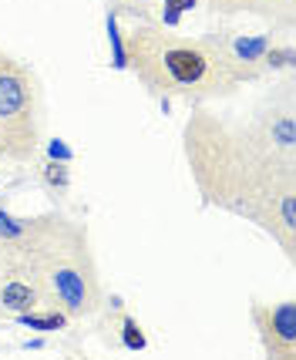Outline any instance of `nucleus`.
I'll return each instance as SVG.
<instances>
[{"label":"nucleus","instance_id":"1","mask_svg":"<svg viewBox=\"0 0 296 360\" xmlns=\"http://www.w3.org/2000/svg\"><path fill=\"white\" fill-rule=\"evenodd\" d=\"M182 155L205 205L263 229L286 259L296 256V108L286 71L246 115L195 105L182 125Z\"/></svg>","mask_w":296,"mask_h":360},{"label":"nucleus","instance_id":"7","mask_svg":"<svg viewBox=\"0 0 296 360\" xmlns=\"http://www.w3.org/2000/svg\"><path fill=\"white\" fill-rule=\"evenodd\" d=\"M37 186L44 188V195L54 202V209H67V195H71V165L61 158H41L34 169Z\"/></svg>","mask_w":296,"mask_h":360},{"label":"nucleus","instance_id":"4","mask_svg":"<svg viewBox=\"0 0 296 360\" xmlns=\"http://www.w3.org/2000/svg\"><path fill=\"white\" fill-rule=\"evenodd\" d=\"M47 131L44 84L34 68L0 47V158L27 165L37 158Z\"/></svg>","mask_w":296,"mask_h":360},{"label":"nucleus","instance_id":"6","mask_svg":"<svg viewBox=\"0 0 296 360\" xmlns=\"http://www.w3.org/2000/svg\"><path fill=\"white\" fill-rule=\"evenodd\" d=\"M37 307H47V300L41 283L34 280V273L0 256V320H14Z\"/></svg>","mask_w":296,"mask_h":360},{"label":"nucleus","instance_id":"5","mask_svg":"<svg viewBox=\"0 0 296 360\" xmlns=\"http://www.w3.org/2000/svg\"><path fill=\"white\" fill-rule=\"evenodd\" d=\"M250 320L259 347L273 360H296V300H252Z\"/></svg>","mask_w":296,"mask_h":360},{"label":"nucleus","instance_id":"10","mask_svg":"<svg viewBox=\"0 0 296 360\" xmlns=\"http://www.w3.org/2000/svg\"><path fill=\"white\" fill-rule=\"evenodd\" d=\"M111 327L122 333V340H118V347H125V350H145L148 347V340H145V330H141V323L135 320L131 314H125V310H118V316H115V323Z\"/></svg>","mask_w":296,"mask_h":360},{"label":"nucleus","instance_id":"8","mask_svg":"<svg viewBox=\"0 0 296 360\" xmlns=\"http://www.w3.org/2000/svg\"><path fill=\"white\" fill-rule=\"evenodd\" d=\"M250 14L266 20L269 27L290 31V27H293V17H296V0H252Z\"/></svg>","mask_w":296,"mask_h":360},{"label":"nucleus","instance_id":"11","mask_svg":"<svg viewBox=\"0 0 296 360\" xmlns=\"http://www.w3.org/2000/svg\"><path fill=\"white\" fill-rule=\"evenodd\" d=\"M199 4L219 17H229V14H250L252 0H199Z\"/></svg>","mask_w":296,"mask_h":360},{"label":"nucleus","instance_id":"12","mask_svg":"<svg viewBox=\"0 0 296 360\" xmlns=\"http://www.w3.org/2000/svg\"><path fill=\"white\" fill-rule=\"evenodd\" d=\"M47 155L51 158H61V162H71V152L61 145V139H54V141H47Z\"/></svg>","mask_w":296,"mask_h":360},{"label":"nucleus","instance_id":"2","mask_svg":"<svg viewBox=\"0 0 296 360\" xmlns=\"http://www.w3.org/2000/svg\"><path fill=\"white\" fill-rule=\"evenodd\" d=\"M122 64L152 98L195 105L229 101L263 78L259 68L236 61L222 37H192L165 24L135 20L122 41Z\"/></svg>","mask_w":296,"mask_h":360},{"label":"nucleus","instance_id":"9","mask_svg":"<svg viewBox=\"0 0 296 360\" xmlns=\"http://www.w3.org/2000/svg\"><path fill=\"white\" fill-rule=\"evenodd\" d=\"M111 17H131V20H155L162 0H108Z\"/></svg>","mask_w":296,"mask_h":360},{"label":"nucleus","instance_id":"3","mask_svg":"<svg viewBox=\"0 0 296 360\" xmlns=\"http://www.w3.org/2000/svg\"><path fill=\"white\" fill-rule=\"evenodd\" d=\"M27 269L41 283L51 310L64 314L71 323L105 310V283L98 269L88 226L71 219L64 209H54L44 239L37 243Z\"/></svg>","mask_w":296,"mask_h":360}]
</instances>
